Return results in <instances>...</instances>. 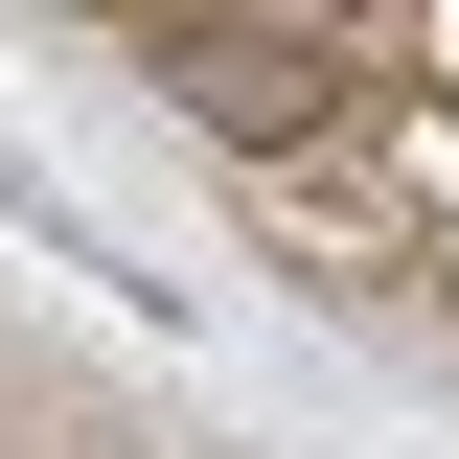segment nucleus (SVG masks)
Masks as SVG:
<instances>
[{
	"label": "nucleus",
	"instance_id": "nucleus-1",
	"mask_svg": "<svg viewBox=\"0 0 459 459\" xmlns=\"http://www.w3.org/2000/svg\"><path fill=\"white\" fill-rule=\"evenodd\" d=\"M138 69H161L207 138H253V161H299L322 115H391V47H368V23H138Z\"/></svg>",
	"mask_w": 459,
	"mask_h": 459
}]
</instances>
